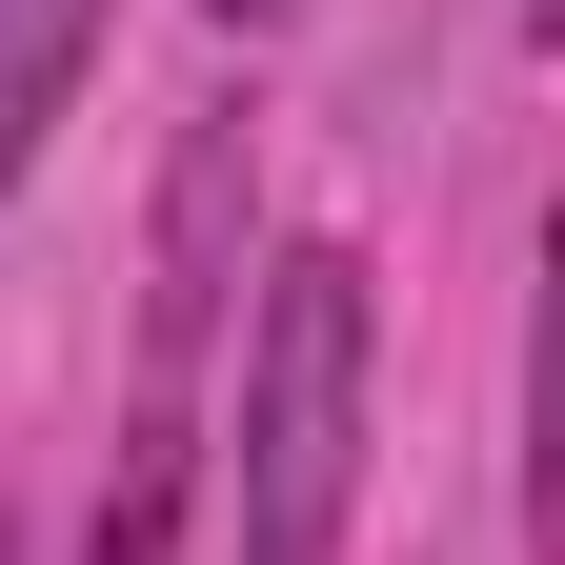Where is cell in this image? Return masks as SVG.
Listing matches in <instances>:
<instances>
[{"instance_id": "1", "label": "cell", "mask_w": 565, "mask_h": 565, "mask_svg": "<svg viewBox=\"0 0 565 565\" xmlns=\"http://www.w3.org/2000/svg\"><path fill=\"white\" fill-rule=\"evenodd\" d=\"M364 384H384L364 243H282V263H263V323H243V484H223V565H343V505H364Z\"/></svg>"}, {"instance_id": "2", "label": "cell", "mask_w": 565, "mask_h": 565, "mask_svg": "<svg viewBox=\"0 0 565 565\" xmlns=\"http://www.w3.org/2000/svg\"><path fill=\"white\" fill-rule=\"evenodd\" d=\"M243 223H263V141L202 102L162 141V223H141V404H202V343L243 303Z\"/></svg>"}, {"instance_id": "3", "label": "cell", "mask_w": 565, "mask_h": 565, "mask_svg": "<svg viewBox=\"0 0 565 565\" xmlns=\"http://www.w3.org/2000/svg\"><path fill=\"white\" fill-rule=\"evenodd\" d=\"M182 505H202V404H121V465H102L82 565H182Z\"/></svg>"}, {"instance_id": "4", "label": "cell", "mask_w": 565, "mask_h": 565, "mask_svg": "<svg viewBox=\"0 0 565 565\" xmlns=\"http://www.w3.org/2000/svg\"><path fill=\"white\" fill-rule=\"evenodd\" d=\"M102 21H121V0H0V202H21V162H41V121L82 102V61H102Z\"/></svg>"}, {"instance_id": "5", "label": "cell", "mask_w": 565, "mask_h": 565, "mask_svg": "<svg viewBox=\"0 0 565 565\" xmlns=\"http://www.w3.org/2000/svg\"><path fill=\"white\" fill-rule=\"evenodd\" d=\"M202 21H303V0H202Z\"/></svg>"}, {"instance_id": "6", "label": "cell", "mask_w": 565, "mask_h": 565, "mask_svg": "<svg viewBox=\"0 0 565 565\" xmlns=\"http://www.w3.org/2000/svg\"><path fill=\"white\" fill-rule=\"evenodd\" d=\"M0 565H21V545H0Z\"/></svg>"}]
</instances>
